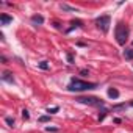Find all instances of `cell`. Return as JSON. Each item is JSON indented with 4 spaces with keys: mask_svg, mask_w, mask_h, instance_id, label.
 <instances>
[{
    "mask_svg": "<svg viewBox=\"0 0 133 133\" xmlns=\"http://www.w3.org/2000/svg\"><path fill=\"white\" fill-rule=\"evenodd\" d=\"M61 8H63V11H74V13H77V11H78L77 8L69 6V5H66V3H63V5H61Z\"/></svg>",
    "mask_w": 133,
    "mask_h": 133,
    "instance_id": "11",
    "label": "cell"
},
{
    "mask_svg": "<svg viewBox=\"0 0 133 133\" xmlns=\"http://www.w3.org/2000/svg\"><path fill=\"white\" fill-rule=\"evenodd\" d=\"M108 97H110V99H117V97H119V91H117L116 88H110V89H108Z\"/></svg>",
    "mask_w": 133,
    "mask_h": 133,
    "instance_id": "7",
    "label": "cell"
},
{
    "mask_svg": "<svg viewBox=\"0 0 133 133\" xmlns=\"http://www.w3.org/2000/svg\"><path fill=\"white\" fill-rule=\"evenodd\" d=\"M38 121H39V122H49V121H50V116H41Z\"/></svg>",
    "mask_w": 133,
    "mask_h": 133,
    "instance_id": "17",
    "label": "cell"
},
{
    "mask_svg": "<svg viewBox=\"0 0 133 133\" xmlns=\"http://www.w3.org/2000/svg\"><path fill=\"white\" fill-rule=\"evenodd\" d=\"M5 122L8 124V127H14V124H16L14 122V117H11V116H6L5 117Z\"/></svg>",
    "mask_w": 133,
    "mask_h": 133,
    "instance_id": "12",
    "label": "cell"
},
{
    "mask_svg": "<svg viewBox=\"0 0 133 133\" xmlns=\"http://www.w3.org/2000/svg\"><path fill=\"white\" fill-rule=\"evenodd\" d=\"M0 59H2V63H3V64H6V63H8V59H6V56H5V55L0 56Z\"/></svg>",
    "mask_w": 133,
    "mask_h": 133,
    "instance_id": "21",
    "label": "cell"
},
{
    "mask_svg": "<svg viewBox=\"0 0 133 133\" xmlns=\"http://www.w3.org/2000/svg\"><path fill=\"white\" fill-rule=\"evenodd\" d=\"M122 55H124L125 59H133V49H125L122 52Z\"/></svg>",
    "mask_w": 133,
    "mask_h": 133,
    "instance_id": "8",
    "label": "cell"
},
{
    "mask_svg": "<svg viewBox=\"0 0 133 133\" xmlns=\"http://www.w3.org/2000/svg\"><path fill=\"white\" fill-rule=\"evenodd\" d=\"M100 113H102V114H99V122H102V121L105 119V116L108 114V110H102Z\"/></svg>",
    "mask_w": 133,
    "mask_h": 133,
    "instance_id": "14",
    "label": "cell"
},
{
    "mask_svg": "<svg viewBox=\"0 0 133 133\" xmlns=\"http://www.w3.org/2000/svg\"><path fill=\"white\" fill-rule=\"evenodd\" d=\"M96 25L99 30H102L103 33H108L110 30V25H111V17L108 14H103V16H99L96 19Z\"/></svg>",
    "mask_w": 133,
    "mask_h": 133,
    "instance_id": "4",
    "label": "cell"
},
{
    "mask_svg": "<svg viewBox=\"0 0 133 133\" xmlns=\"http://www.w3.org/2000/svg\"><path fill=\"white\" fill-rule=\"evenodd\" d=\"M38 68L42 69V71H47V69H49V64H47V61H41V63L38 64Z\"/></svg>",
    "mask_w": 133,
    "mask_h": 133,
    "instance_id": "13",
    "label": "cell"
},
{
    "mask_svg": "<svg viewBox=\"0 0 133 133\" xmlns=\"http://www.w3.org/2000/svg\"><path fill=\"white\" fill-rule=\"evenodd\" d=\"M66 58H68V63L69 64H74V55L72 53H68V55H66Z\"/></svg>",
    "mask_w": 133,
    "mask_h": 133,
    "instance_id": "16",
    "label": "cell"
},
{
    "mask_svg": "<svg viewBox=\"0 0 133 133\" xmlns=\"http://www.w3.org/2000/svg\"><path fill=\"white\" fill-rule=\"evenodd\" d=\"M128 35H130V30L124 22H119L114 27V38L119 45H125V42L128 41Z\"/></svg>",
    "mask_w": 133,
    "mask_h": 133,
    "instance_id": "2",
    "label": "cell"
},
{
    "mask_svg": "<svg viewBox=\"0 0 133 133\" xmlns=\"http://www.w3.org/2000/svg\"><path fill=\"white\" fill-rule=\"evenodd\" d=\"M58 110H59V107H52V108H47V111H49V113H56Z\"/></svg>",
    "mask_w": 133,
    "mask_h": 133,
    "instance_id": "18",
    "label": "cell"
},
{
    "mask_svg": "<svg viewBox=\"0 0 133 133\" xmlns=\"http://www.w3.org/2000/svg\"><path fill=\"white\" fill-rule=\"evenodd\" d=\"M71 24H72V28H82V27H83V22L78 21V19H77V21H72ZM72 28H71V30H72ZM71 30H69V31H71Z\"/></svg>",
    "mask_w": 133,
    "mask_h": 133,
    "instance_id": "10",
    "label": "cell"
},
{
    "mask_svg": "<svg viewBox=\"0 0 133 133\" xmlns=\"http://www.w3.org/2000/svg\"><path fill=\"white\" fill-rule=\"evenodd\" d=\"M99 85L94 83V82H83L80 78H75L72 77L71 78V83L68 85V91L71 92H82V91H89V89H96Z\"/></svg>",
    "mask_w": 133,
    "mask_h": 133,
    "instance_id": "1",
    "label": "cell"
},
{
    "mask_svg": "<svg viewBox=\"0 0 133 133\" xmlns=\"http://www.w3.org/2000/svg\"><path fill=\"white\" fill-rule=\"evenodd\" d=\"M128 105H130V107H133V100H131V102H130V103H128Z\"/></svg>",
    "mask_w": 133,
    "mask_h": 133,
    "instance_id": "22",
    "label": "cell"
},
{
    "mask_svg": "<svg viewBox=\"0 0 133 133\" xmlns=\"http://www.w3.org/2000/svg\"><path fill=\"white\" fill-rule=\"evenodd\" d=\"M75 100L78 103H85V105H91V107H103V100L99 97H94V96H88V97L78 96V97H75Z\"/></svg>",
    "mask_w": 133,
    "mask_h": 133,
    "instance_id": "3",
    "label": "cell"
},
{
    "mask_svg": "<svg viewBox=\"0 0 133 133\" xmlns=\"http://www.w3.org/2000/svg\"><path fill=\"white\" fill-rule=\"evenodd\" d=\"M45 131H58V128H55V127H45Z\"/></svg>",
    "mask_w": 133,
    "mask_h": 133,
    "instance_id": "19",
    "label": "cell"
},
{
    "mask_svg": "<svg viewBox=\"0 0 133 133\" xmlns=\"http://www.w3.org/2000/svg\"><path fill=\"white\" fill-rule=\"evenodd\" d=\"M22 117H24L25 121H28V119H30V113H28V110H25V108L22 110Z\"/></svg>",
    "mask_w": 133,
    "mask_h": 133,
    "instance_id": "15",
    "label": "cell"
},
{
    "mask_svg": "<svg viewBox=\"0 0 133 133\" xmlns=\"http://www.w3.org/2000/svg\"><path fill=\"white\" fill-rule=\"evenodd\" d=\"M2 80L3 82H6V83H14V77H13V74L11 72H8V71H5L3 74H2Z\"/></svg>",
    "mask_w": 133,
    "mask_h": 133,
    "instance_id": "6",
    "label": "cell"
},
{
    "mask_svg": "<svg viewBox=\"0 0 133 133\" xmlns=\"http://www.w3.org/2000/svg\"><path fill=\"white\" fill-rule=\"evenodd\" d=\"M88 74H89L88 69H82V71H80V75H88Z\"/></svg>",
    "mask_w": 133,
    "mask_h": 133,
    "instance_id": "20",
    "label": "cell"
},
{
    "mask_svg": "<svg viewBox=\"0 0 133 133\" xmlns=\"http://www.w3.org/2000/svg\"><path fill=\"white\" fill-rule=\"evenodd\" d=\"M31 21L35 22V24H44V17L41 16V14H35V16H31Z\"/></svg>",
    "mask_w": 133,
    "mask_h": 133,
    "instance_id": "9",
    "label": "cell"
},
{
    "mask_svg": "<svg viewBox=\"0 0 133 133\" xmlns=\"http://www.w3.org/2000/svg\"><path fill=\"white\" fill-rule=\"evenodd\" d=\"M13 22V17L11 16H8L6 13H2L0 14V24L2 25H8V24H11Z\"/></svg>",
    "mask_w": 133,
    "mask_h": 133,
    "instance_id": "5",
    "label": "cell"
}]
</instances>
